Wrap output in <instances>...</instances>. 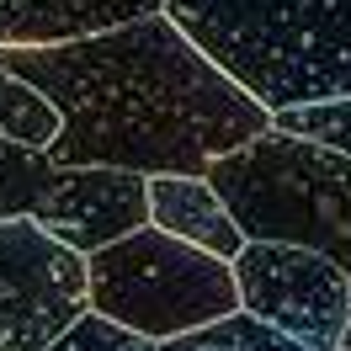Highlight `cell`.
Here are the masks:
<instances>
[{"label": "cell", "instance_id": "6da1fadb", "mask_svg": "<svg viewBox=\"0 0 351 351\" xmlns=\"http://www.w3.org/2000/svg\"><path fill=\"white\" fill-rule=\"evenodd\" d=\"M0 69L59 112L43 149L53 165L202 176L219 154L271 128V112L165 11L59 48H0Z\"/></svg>", "mask_w": 351, "mask_h": 351}, {"label": "cell", "instance_id": "7a4b0ae2", "mask_svg": "<svg viewBox=\"0 0 351 351\" xmlns=\"http://www.w3.org/2000/svg\"><path fill=\"white\" fill-rule=\"evenodd\" d=\"M165 16L266 112L351 96V0H165Z\"/></svg>", "mask_w": 351, "mask_h": 351}, {"label": "cell", "instance_id": "3957f363", "mask_svg": "<svg viewBox=\"0 0 351 351\" xmlns=\"http://www.w3.org/2000/svg\"><path fill=\"white\" fill-rule=\"evenodd\" d=\"M202 176L245 240L319 250L351 271V154L266 128L234 154H219Z\"/></svg>", "mask_w": 351, "mask_h": 351}, {"label": "cell", "instance_id": "277c9868", "mask_svg": "<svg viewBox=\"0 0 351 351\" xmlns=\"http://www.w3.org/2000/svg\"><path fill=\"white\" fill-rule=\"evenodd\" d=\"M86 298L96 314L138 330L144 341H171L240 308L234 266L165 229H133L86 256Z\"/></svg>", "mask_w": 351, "mask_h": 351}, {"label": "cell", "instance_id": "5b68a950", "mask_svg": "<svg viewBox=\"0 0 351 351\" xmlns=\"http://www.w3.org/2000/svg\"><path fill=\"white\" fill-rule=\"evenodd\" d=\"M86 308L80 250L32 219L0 223V351H48Z\"/></svg>", "mask_w": 351, "mask_h": 351}, {"label": "cell", "instance_id": "8992f818", "mask_svg": "<svg viewBox=\"0 0 351 351\" xmlns=\"http://www.w3.org/2000/svg\"><path fill=\"white\" fill-rule=\"evenodd\" d=\"M229 266H234L245 314H256L261 325L282 330L314 351L341 346V330L351 325V293H346V271L330 256L298 250V245L245 240V250Z\"/></svg>", "mask_w": 351, "mask_h": 351}, {"label": "cell", "instance_id": "52a82bcc", "mask_svg": "<svg viewBox=\"0 0 351 351\" xmlns=\"http://www.w3.org/2000/svg\"><path fill=\"white\" fill-rule=\"evenodd\" d=\"M32 223L90 256L149 223V176L112 165H53L38 192Z\"/></svg>", "mask_w": 351, "mask_h": 351}, {"label": "cell", "instance_id": "ba28073f", "mask_svg": "<svg viewBox=\"0 0 351 351\" xmlns=\"http://www.w3.org/2000/svg\"><path fill=\"white\" fill-rule=\"evenodd\" d=\"M165 0H0V48H59L160 16Z\"/></svg>", "mask_w": 351, "mask_h": 351}, {"label": "cell", "instance_id": "9c48e42d", "mask_svg": "<svg viewBox=\"0 0 351 351\" xmlns=\"http://www.w3.org/2000/svg\"><path fill=\"white\" fill-rule=\"evenodd\" d=\"M149 223L176 240L197 245L219 261H234L245 250V234L223 197L208 186V176H149Z\"/></svg>", "mask_w": 351, "mask_h": 351}, {"label": "cell", "instance_id": "30bf717a", "mask_svg": "<svg viewBox=\"0 0 351 351\" xmlns=\"http://www.w3.org/2000/svg\"><path fill=\"white\" fill-rule=\"evenodd\" d=\"M154 351H314V346H304V341H293L282 330L261 325L256 314L234 308V314H223V319H213V325H202V330L160 341Z\"/></svg>", "mask_w": 351, "mask_h": 351}, {"label": "cell", "instance_id": "8fae6325", "mask_svg": "<svg viewBox=\"0 0 351 351\" xmlns=\"http://www.w3.org/2000/svg\"><path fill=\"white\" fill-rule=\"evenodd\" d=\"M53 133H59V112L48 107L27 80L0 69V138L27 144V149H48Z\"/></svg>", "mask_w": 351, "mask_h": 351}, {"label": "cell", "instance_id": "7c38bea8", "mask_svg": "<svg viewBox=\"0 0 351 351\" xmlns=\"http://www.w3.org/2000/svg\"><path fill=\"white\" fill-rule=\"evenodd\" d=\"M48 171H53V160H48L43 149H27V144L0 138V223L5 219H32Z\"/></svg>", "mask_w": 351, "mask_h": 351}, {"label": "cell", "instance_id": "4fadbf2b", "mask_svg": "<svg viewBox=\"0 0 351 351\" xmlns=\"http://www.w3.org/2000/svg\"><path fill=\"white\" fill-rule=\"evenodd\" d=\"M271 128L298 133V138H314V144H330V149L351 154V96H335V101H304V107H282V112H271Z\"/></svg>", "mask_w": 351, "mask_h": 351}, {"label": "cell", "instance_id": "5bb4252c", "mask_svg": "<svg viewBox=\"0 0 351 351\" xmlns=\"http://www.w3.org/2000/svg\"><path fill=\"white\" fill-rule=\"evenodd\" d=\"M335 351H351V325L341 330V346H335Z\"/></svg>", "mask_w": 351, "mask_h": 351}, {"label": "cell", "instance_id": "9a60e30c", "mask_svg": "<svg viewBox=\"0 0 351 351\" xmlns=\"http://www.w3.org/2000/svg\"><path fill=\"white\" fill-rule=\"evenodd\" d=\"M346 293H351V271H346Z\"/></svg>", "mask_w": 351, "mask_h": 351}]
</instances>
